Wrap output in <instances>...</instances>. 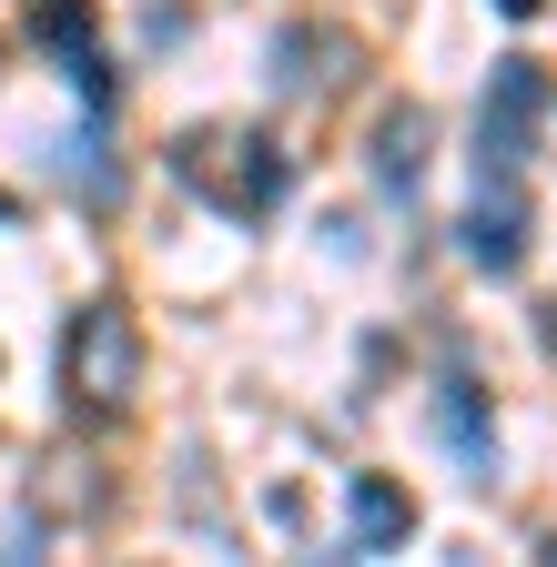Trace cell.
Returning a JSON list of instances; mask_svg holds the SVG:
<instances>
[{"mask_svg": "<svg viewBox=\"0 0 557 567\" xmlns=\"http://www.w3.org/2000/svg\"><path fill=\"white\" fill-rule=\"evenodd\" d=\"M173 173L214 203V213H274L285 203V153H274V132H244V122H193L173 142Z\"/></svg>", "mask_w": 557, "mask_h": 567, "instance_id": "obj_1", "label": "cell"}, {"mask_svg": "<svg viewBox=\"0 0 557 567\" xmlns=\"http://www.w3.org/2000/svg\"><path fill=\"white\" fill-rule=\"evenodd\" d=\"M61 385H72V415H132V395H143V324L122 305H82L72 334H61Z\"/></svg>", "mask_w": 557, "mask_h": 567, "instance_id": "obj_2", "label": "cell"}, {"mask_svg": "<svg viewBox=\"0 0 557 567\" xmlns=\"http://www.w3.org/2000/svg\"><path fill=\"white\" fill-rule=\"evenodd\" d=\"M537 112H547L537 61H497L486 112H476V163H486V173H517V163H527V122H537Z\"/></svg>", "mask_w": 557, "mask_h": 567, "instance_id": "obj_3", "label": "cell"}, {"mask_svg": "<svg viewBox=\"0 0 557 567\" xmlns=\"http://www.w3.org/2000/svg\"><path fill=\"white\" fill-rule=\"evenodd\" d=\"M456 244H466V264H476V274H517V264H527V193H517V173L476 183Z\"/></svg>", "mask_w": 557, "mask_h": 567, "instance_id": "obj_4", "label": "cell"}, {"mask_svg": "<svg viewBox=\"0 0 557 567\" xmlns=\"http://www.w3.org/2000/svg\"><path fill=\"white\" fill-rule=\"evenodd\" d=\"M405 537H415V496L395 476H344V547H355V557H385Z\"/></svg>", "mask_w": 557, "mask_h": 567, "instance_id": "obj_5", "label": "cell"}, {"mask_svg": "<svg viewBox=\"0 0 557 567\" xmlns=\"http://www.w3.org/2000/svg\"><path fill=\"white\" fill-rule=\"evenodd\" d=\"M426 142H436V122L415 112V102H395V112L375 122V183H385V193H415V173H426Z\"/></svg>", "mask_w": 557, "mask_h": 567, "instance_id": "obj_6", "label": "cell"}, {"mask_svg": "<svg viewBox=\"0 0 557 567\" xmlns=\"http://www.w3.org/2000/svg\"><path fill=\"white\" fill-rule=\"evenodd\" d=\"M436 425H446V446H456L476 476H497V436H486V415H476V385H466V375L436 385Z\"/></svg>", "mask_w": 557, "mask_h": 567, "instance_id": "obj_7", "label": "cell"}, {"mask_svg": "<svg viewBox=\"0 0 557 567\" xmlns=\"http://www.w3.org/2000/svg\"><path fill=\"white\" fill-rule=\"evenodd\" d=\"M41 476H51V486H31V507H41V517H102V507H112L102 466H72V456H51Z\"/></svg>", "mask_w": 557, "mask_h": 567, "instance_id": "obj_8", "label": "cell"}, {"mask_svg": "<svg viewBox=\"0 0 557 567\" xmlns=\"http://www.w3.org/2000/svg\"><path fill=\"white\" fill-rule=\"evenodd\" d=\"M31 21H41V41H51L61 61H72V51H92V0H41Z\"/></svg>", "mask_w": 557, "mask_h": 567, "instance_id": "obj_9", "label": "cell"}, {"mask_svg": "<svg viewBox=\"0 0 557 567\" xmlns=\"http://www.w3.org/2000/svg\"><path fill=\"white\" fill-rule=\"evenodd\" d=\"M497 11H507V21H537V0H497Z\"/></svg>", "mask_w": 557, "mask_h": 567, "instance_id": "obj_10", "label": "cell"}, {"mask_svg": "<svg viewBox=\"0 0 557 567\" xmlns=\"http://www.w3.org/2000/svg\"><path fill=\"white\" fill-rule=\"evenodd\" d=\"M547 344H557V305H547Z\"/></svg>", "mask_w": 557, "mask_h": 567, "instance_id": "obj_11", "label": "cell"}]
</instances>
